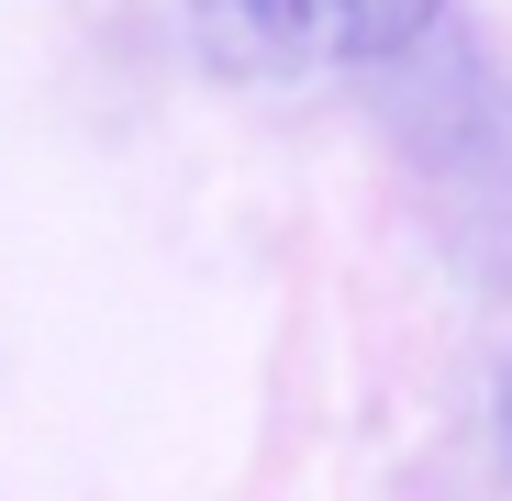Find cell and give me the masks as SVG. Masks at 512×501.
Returning a JSON list of instances; mask_svg holds the SVG:
<instances>
[{"mask_svg": "<svg viewBox=\"0 0 512 501\" xmlns=\"http://www.w3.org/2000/svg\"><path fill=\"white\" fill-rule=\"evenodd\" d=\"M501 424H512V401H501Z\"/></svg>", "mask_w": 512, "mask_h": 501, "instance_id": "2", "label": "cell"}, {"mask_svg": "<svg viewBox=\"0 0 512 501\" xmlns=\"http://www.w3.org/2000/svg\"><path fill=\"white\" fill-rule=\"evenodd\" d=\"M446 0H234V23L290 56V67H368V56H401Z\"/></svg>", "mask_w": 512, "mask_h": 501, "instance_id": "1", "label": "cell"}]
</instances>
